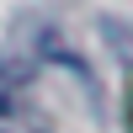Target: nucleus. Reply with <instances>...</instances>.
I'll return each instance as SVG.
<instances>
[{"mask_svg": "<svg viewBox=\"0 0 133 133\" xmlns=\"http://www.w3.org/2000/svg\"><path fill=\"white\" fill-rule=\"evenodd\" d=\"M0 133H48V117L16 91H0Z\"/></svg>", "mask_w": 133, "mask_h": 133, "instance_id": "f257e3e1", "label": "nucleus"}, {"mask_svg": "<svg viewBox=\"0 0 133 133\" xmlns=\"http://www.w3.org/2000/svg\"><path fill=\"white\" fill-rule=\"evenodd\" d=\"M128 133H133V96H128Z\"/></svg>", "mask_w": 133, "mask_h": 133, "instance_id": "f03ea898", "label": "nucleus"}]
</instances>
